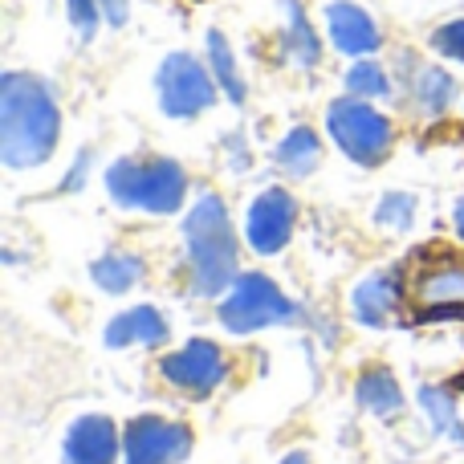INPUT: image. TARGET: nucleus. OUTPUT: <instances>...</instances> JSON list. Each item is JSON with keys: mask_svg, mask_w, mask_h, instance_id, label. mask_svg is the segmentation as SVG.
I'll use <instances>...</instances> for the list:
<instances>
[{"mask_svg": "<svg viewBox=\"0 0 464 464\" xmlns=\"http://www.w3.org/2000/svg\"><path fill=\"white\" fill-rule=\"evenodd\" d=\"M155 90H160L163 114H171V119H196L217 102V78L192 53L163 57L160 73H155Z\"/></svg>", "mask_w": 464, "mask_h": 464, "instance_id": "nucleus-6", "label": "nucleus"}, {"mask_svg": "<svg viewBox=\"0 0 464 464\" xmlns=\"http://www.w3.org/2000/svg\"><path fill=\"white\" fill-rule=\"evenodd\" d=\"M94 281L106 289V294H127L130 285H139V277H143V261L130 253H106L94 261Z\"/></svg>", "mask_w": 464, "mask_h": 464, "instance_id": "nucleus-17", "label": "nucleus"}, {"mask_svg": "<svg viewBox=\"0 0 464 464\" xmlns=\"http://www.w3.org/2000/svg\"><path fill=\"white\" fill-rule=\"evenodd\" d=\"M354 400L367 411H375V416H395V411H403V392L387 367H371L367 375L354 383Z\"/></svg>", "mask_w": 464, "mask_h": 464, "instance_id": "nucleus-15", "label": "nucleus"}, {"mask_svg": "<svg viewBox=\"0 0 464 464\" xmlns=\"http://www.w3.org/2000/svg\"><path fill=\"white\" fill-rule=\"evenodd\" d=\"M208 62H212V78H217V86L225 90L232 102H245V82H240V73H237V57H232L225 33H217V29L208 33Z\"/></svg>", "mask_w": 464, "mask_h": 464, "instance_id": "nucleus-20", "label": "nucleus"}, {"mask_svg": "<svg viewBox=\"0 0 464 464\" xmlns=\"http://www.w3.org/2000/svg\"><path fill=\"white\" fill-rule=\"evenodd\" d=\"M420 302L432 310L452 314L457 305H464V265L460 261H444L420 277Z\"/></svg>", "mask_w": 464, "mask_h": 464, "instance_id": "nucleus-14", "label": "nucleus"}, {"mask_svg": "<svg viewBox=\"0 0 464 464\" xmlns=\"http://www.w3.org/2000/svg\"><path fill=\"white\" fill-rule=\"evenodd\" d=\"M420 403H424L428 420L436 424V432H444L449 440H457L464 449V424L457 416V400H452L444 387H420Z\"/></svg>", "mask_w": 464, "mask_h": 464, "instance_id": "nucleus-21", "label": "nucleus"}, {"mask_svg": "<svg viewBox=\"0 0 464 464\" xmlns=\"http://www.w3.org/2000/svg\"><path fill=\"white\" fill-rule=\"evenodd\" d=\"M297 305L273 285L265 273H245V277L232 281V289L220 302V322L228 326V334H253L265 330L273 322L294 318Z\"/></svg>", "mask_w": 464, "mask_h": 464, "instance_id": "nucleus-5", "label": "nucleus"}, {"mask_svg": "<svg viewBox=\"0 0 464 464\" xmlns=\"http://www.w3.org/2000/svg\"><path fill=\"white\" fill-rule=\"evenodd\" d=\"M326 127L346 160L362 163V168L383 163L392 151V122L375 106H367V98H338L326 114Z\"/></svg>", "mask_w": 464, "mask_h": 464, "instance_id": "nucleus-4", "label": "nucleus"}, {"mask_svg": "<svg viewBox=\"0 0 464 464\" xmlns=\"http://www.w3.org/2000/svg\"><path fill=\"white\" fill-rule=\"evenodd\" d=\"M65 13H70V21H73V29L82 33V37H90V33L98 29V0H65Z\"/></svg>", "mask_w": 464, "mask_h": 464, "instance_id": "nucleus-25", "label": "nucleus"}, {"mask_svg": "<svg viewBox=\"0 0 464 464\" xmlns=\"http://www.w3.org/2000/svg\"><path fill=\"white\" fill-rule=\"evenodd\" d=\"M326 24H330V41L351 57H367L379 49V29L367 16V8L351 5V0H334L326 8Z\"/></svg>", "mask_w": 464, "mask_h": 464, "instance_id": "nucleus-11", "label": "nucleus"}, {"mask_svg": "<svg viewBox=\"0 0 464 464\" xmlns=\"http://www.w3.org/2000/svg\"><path fill=\"white\" fill-rule=\"evenodd\" d=\"M106 192L122 208L176 212L188 196V176L176 160H119L106 171Z\"/></svg>", "mask_w": 464, "mask_h": 464, "instance_id": "nucleus-3", "label": "nucleus"}, {"mask_svg": "<svg viewBox=\"0 0 464 464\" xmlns=\"http://www.w3.org/2000/svg\"><path fill=\"white\" fill-rule=\"evenodd\" d=\"M184 240H188V269H192V289L200 297H217L228 289L237 277V237H232L228 208L220 196L204 192L192 204L184 220Z\"/></svg>", "mask_w": 464, "mask_h": 464, "instance_id": "nucleus-2", "label": "nucleus"}, {"mask_svg": "<svg viewBox=\"0 0 464 464\" xmlns=\"http://www.w3.org/2000/svg\"><path fill=\"white\" fill-rule=\"evenodd\" d=\"M452 94H457V86H452V78L444 70H436V65H420L416 70V102L424 114H444Z\"/></svg>", "mask_w": 464, "mask_h": 464, "instance_id": "nucleus-19", "label": "nucleus"}, {"mask_svg": "<svg viewBox=\"0 0 464 464\" xmlns=\"http://www.w3.org/2000/svg\"><path fill=\"white\" fill-rule=\"evenodd\" d=\"M168 338V318L151 305H135V310L119 314V318L106 326V346H160Z\"/></svg>", "mask_w": 464, "mask_h": 464, "instance_id": "nucleus-13", "label": "nucleus"}, {"mask_svg": "<svg viewBox=\"0 0 464 464\" xmlns=\"http://www.w3.org/2000/svg\"><path fill=\"white\" fill-rule=\"evenodd\" d=\"M98 8H102V16L111 24H127V8L130 0H98Z\"/></svg>", "mask_w": 464, "mask_h": 464, "instance_id": "nucleus-26", "label": "nucleus"}, {"mask_svg": "<svg viewBox=\"0 0 464 464\" xmlns=\"http://www.w3.org/2000/svg\"><path fill=\"white\" fill-rule=\"evenodd\" d=\"M192 452L188 424L163 416H135L122 432V464H179Z\"/></svg>", "mask_w": 464, "mask_h": 464, "instance_id": "nucleus-7", "label": "nucleus"}, {"mask_svg": "<svg viewBox=\"0 0 464 464\" xmlns=\"http://www.w3.org/2000/svg\"><path fill=\"white\" fill-rule=\"evenodd\" d=\"M160 367L171 387H179V392H188V395H208V392H217L220 379H225V354H220V346L208 343V338H192V343H184L176 354H168Z\"/></svg>", "mask_w": 464, "mask_h": 464, "instance_id": "nucleus-8", "label": "nucleus"}, {"mask_svg": "<svg viewBox=\"0 0 464 464\" xmlns=\"http://www.w3.org/2000/svg\"><path fill=\"white\" fill-rule=\"evenodd\" d=\"M285 49H289V57H294L297 65H314L322 57L318 33L310 29V21H305V13H302L297 0H289L285 5Z\"/></svg>", "mask_w": 464, "mask_h": 464, "instance_id": "nucleus-18", "label": "nucleus"}, {"mask_svg": "<svg viewBox=\"0 0 464 464\" xmlns=\"http://www.w3.org/2000/svg\"><path fill=\"white\" fill-rule=\"evenodd\" d=\"M294 220H297L294 196L281 192V188H265V192L253 200V208H248L245 237L261 256H273L289 245V237H294Z\"/></svg>", "mask_w": 464, "mask_h": 464, "instance_id": "nucleus-9", "label": "nucleus"}, {"mask_svg": "<svg viewBox=\"0 0 464 464\" xmlns=\"http://www.w3.org/2000/svg\"><path fill=\"white\" fill-rule=\"evenodd\" d=\"M281 464H310V457H305V452H289V457L281 460Z\"/></svg>", "mask_w": 464, "mask_h": 464, "instance_id": "nucleus-28", "label": "nucleus"}, {"mask_svg": "<svg viewBox=\"0 0 464 464\" xmlns=\"http://www.w3.org/2000/svg\"><path fill=\"white\" fill-rule=\"evenodd\" d=\"M379 225L383 228H395V232H403L411 225V217H416V200H411L408 192H387L383 200H379Z\"/></svg>", "mask_w": 464, "mask_h": 464, "instance_id": "nucleus-23", "label": "nucleus"}, {"mask_svg": "<svg viewBox=\"0 0 464 464\" xmlns=\"http://www.w3.org/2000/svg\"><path fill=\"white\" fill-rule=\"evenodd\" d=\"M62 114L49 86L33 73H5L0 78V163L13 171L37 168L53 155Z\"/></svg>", "mask_w": 464, "mask_h": 464, "instance_id": "nucleus-1", "label": "nucleus"}, {"mask_svg": "<svg viewBox=\"0 0 464 464\" xmlns=\"http://www.w3.org/2000/svg\"><path fill=\"white\" fill-rule=\"evenodd\" d=\"M432 45H436V53L452 57V62H464V21H452V24H444V29H436Z\"/></svg>", "mask_w": 464, "mask_h": 464, "instance_id": "nucleus-24", "label": "nucleus"}, {"mask_svg": "<svg viewBox=\"0 0 464 464\" xmlns=\"http://www.w3.org/2000/svg\"><path fill=\"white\" fill-rule=\"evenodd\" d=\"M322 160V139L310 127H294L285 139L277 143V163L289 176H310Z\"/></svg>", "mask_w": 464, "mask_h": 464, "instance_id": "nucleus-16", "label": "nucleus"}, {"mask_svg": "<svg viewBox=\"0 0 464 464\" xmlns=\"http://www.w3.org/2000/svg\"><path fill=\"white\" fill-rule=\"evenodd\" d=\"M452 225H457V237L464 240V200L457 204V212H452Z\"/></svg>", "mask_w": 464, "mask_h": 464, "instance_id": "nucleus-27", "label": "nucleus"}, {"mask_svg": "<svg viewBox=\"0 0 464 464\" xmlns=\"http://www.w3.org/2000/svg\"><path fill=\"white\" fill-rule=\"evenodd\" d=\"M403 302V281L400 273H371L351 297V310L362 326H387L392 314Z\"/></svg>", "mask_w": 464, "mask_h": 464, "instance_id": "nucleus-12", "label": "nucleus"}, {"mask_svg": "<svg viewBox=\"0 0 464 464\" xmlns=\"http://www.w3.org/2000/svg\"><path fill=\"white\" fill-rule=\"evenodd\" d=\"M346 90H351V98H383L387 90H392V82H387L383 65L359 57V62L346 70Z\"/></svg>", "mask_w": 464, "mask_h": 464, "instance_id": "nucleus-22", "label": "nucleus"}, {"mask_svg": "<svg viewBox=\"0 0 464 464\" xmlns=\"http://www.w3.org/2000/svg\"><path fill=\"white\" fill-rule=\"evenodd\" d=\"M65 464H114L119 460V432L106 416H82L65 432Z\"/></svg>", "mask_w": 464, "mask_h": 464, "instance_id": "nucleus-10", "label": "nucleus"}]
</instances>
